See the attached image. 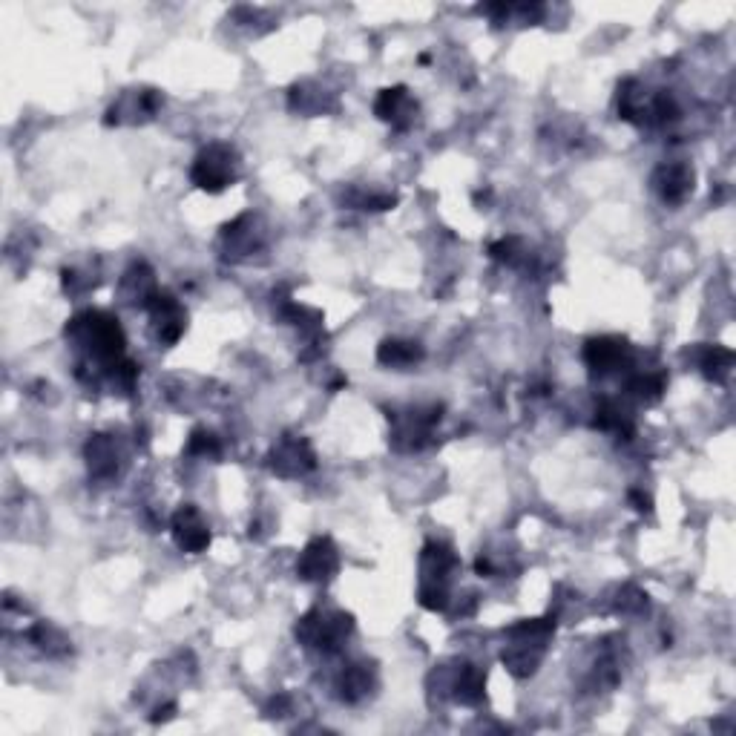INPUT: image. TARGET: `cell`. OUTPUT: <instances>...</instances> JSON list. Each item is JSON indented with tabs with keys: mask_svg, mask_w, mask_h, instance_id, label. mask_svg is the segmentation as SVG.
Returning a JSON list of instances; mask_svg holds the SVG:
<instances>
[{
	"mask_svg": "<svg viewBox=\"0 0 736 736\" xmlns=\"http://www.w3.org/2000/svg\"><path fill=\"white\" fill-rule=\"evenodd\" d=\"M377 360L391 368H409L423 360V348L412 340H386L377 348Z\"/></svg>",
	"mask_w": 736,
	"mask_h": 736,
	"instance_id": "obj_22",
	"label": "cell"
},
{
	"mask_svg": "<svg viewBox=\"0 0 736 736\" xmlns=\"http://www.w3.org/2000/svg\"><path fill=\"white\" fill-rule=\"evenodd\" d=\"M489 251H492V256H495L498 262H504V265H521V262L527 259V248H524V242H521V239H515V236L495 242Z\"/></svg>",
	"mask_w": 736,
	"mask_h": 736,
	"instance_id": "obj_27",
	"label": "cell"
},
{
	"mask_svg": "<svg viewBox=\"0 0 736 736\" xmlns=\"http://www.w3.org/2000/svg\"><path fill=\"white\" fill-rule=\"evenodd\" d=\"M147 311H150V322H153L156 340L161 345L179 343V337H182L184 328H187V314H184V308L179 305V299L159 291L153 297V302L147 305Z\"/></svg>",
	"mask_w": 736,
	"mask_h": 736,
	"instance_id": "obj_9",
	"label": "cell"
},
{
	"mask_svg": "<svg viewBox=\"0 0 736 736\" xmlns=\"http://www.w3.org/2000/svg\"><path fill=\"white\" fill-rule=\"evenodd\" d=\"M26 639L35 644L44 656H52V659H61V656H67L69 650H72L67 636H64L55 624H49V621L32 624L29 633H26Z\"/></svg>",
	"mask_w": 736,
	"mask_h": 736,
	"instance_id": "obj_21",
	"label": "cell"
},
{
	"mask_svg": "<svg viewBox=\"0 0 736 736\" xmlns=\"http://www.w3.org/2000/svg\"><path fill=\"white\" fill-rule=\"evenodd\" d=\"M630 501L636 504V509H639V512H650V498H647V495H642V492H636V489H633V492H630Z\"/></svg>",
	"mask_w": 736,
	"mask_h": 736,
	"instance_id": "obj_30",
	"label": "cell"
},
{
	"mask_svg": "<svg viewBox=\"0 0 736 736\" xmlns=\"http://www.w3.org/2000/svg\"><path fill=\"white\" fill-rule=\"evenodd\" d=\"M222 239L228 242V251L233 256H245V253H253L259 251L262 245H265V239H262V233L256 230V219H253L251 213H245V216H239L236 222H230L222 228Z\"/></svg>",
	"mask_w": 736,
	"mask_h": 736,
	"instance_id": "obj_18",
	"label": "cell"
},
{
	"mask_svg": "<svg viewBox=\"0 0 736 736\" xmlns=\"http://www.w3.org/2000/svg\"><path fill=\"white\" fill-rule=\"evenodd\" d=\"M340 570V552L334 547L331 538H314L308 541V547L302 550L297 561V575L302 581L311 584H322Z\"/></svg>",
	"mask_w": 736,
	"mask_h": 736,
	"instance_id": "obj_8",
	"label": "cell"
},
{
	"mask_svg": "<svg viewBox=\"0 0 736 736\" xmlns=\"http://www.w3.org/2000/svg\"><path fill=\"white\" fill-rule=\"evenodd\" d=\"M156 294H159L156 276H153V271H150L144 262L133 265V268L124 274V279H121V297L127 299L130 305H136V308H147Z\"/></svg>",
	"mask_w": 736,
	"mask_h": 736,
	"instance_id": "obj_16",
	"label": "cell"
},
{
	"mask_svg": "<svg viewBox=\"0 0 736 736\" xmlns=\"http://www.w3.org/2000/svg\"><path fill=\"white\" fill-rule=\"evenodd\" d=\"M458 555L446 544H426L420 552V584H432V587H449V578L458 570Z\"/></svg>",
	"mask_w": 736,
	"mask_h": 736,
	"instance_id": "obj_12",
	"label": "cell"
},
{
	"mask_svg": "<svg viewBox=\"0 0 736 736\" xmlns=\"http://www.w3.org/2000/svg\"><path fill=\"white\" fill-rule=\"evenodd\" d=\"M616 610L619 613H642L647 610V596H644L642 590H636V587H621L619 590V601H616Z\"/></svg>",
	"mask_w": 736,
	"mask_h": 736,
	"instance_id": "obj_28",
	"label": "cell"
},
{
	"mask_svg": "<svg viewBox=\"0 0 736 736\" xmlns=\"http://www.w3.org/2000/svg\"><path fill=\"white\" fill-rule=\"evenodd\" d=\"M268 466L279 478H302L317 469V455L305 437L285 435L268 455Z\"/></svg>",
	"mask_w": 736,
	"mask_h": 736,
	"instance_id": "obj_5",
	"label": "cell"
},
{
	"mask_svg": "<svg viewBox=\"0 0 736 736\" xmlns=\"http://www.w3.org/2000/svg\"><path fill=\"white\" fill-rule=\"evenodd\" d=\"M187 455H196V458H219L222 455V446L216 435H210L205 429H196L190 440H187Z\"/></svg>",
	"mask_w": 736,
	"mask_h": 736,
	"instance_id": "obj_26",
	"label": "cell"
},
{
	"mask_svg": "<svg viewBox=\"0 0 736 736\" xmlns=\"http://www.w3.org/2000/svg\"><path fill=\"white\" fill-rule=\"evenodd\" d=\"M653 190L667 205H682L688 196H693V170L682 161H667L653 173Z\"/></svg>",
	"mask_w": 736,
	"mask_h": 736,
	"instance_id": "obj_11",
	"label": "cell"
},
{
	"mask_svg": "<svg viewBox=\"0 0 736 736\" xmlns=\"http://www.w3.org/2000/svg\"><path fill=\"white\" fill-rule=\"evenodd\" d=\"M624 389L630 391L633 397H639L644 403L650 400H659L662 391H665V377L662 374H653V371H636L627 377V386Z\"/></svg>",
	"mask_w": 736,
	"mask_h": 736,
	"instance_id": "obj_25",
	"label": "cell"
},
{
	"mask_svg": "<svg viewBox=\"0 0 736 736\" xmlns=\"http://www.w3.org/2000/svg\"><path fill=\"white\" fill-rule=\"evenodd\" d=\"M328 98H331V92L320 90L317 84H297L288 95V104H291L294 113L322 115L337 107V104H328Z\"/></svg>",
	"mask_w": 736,
	"mask_h": 736,
	"instance_id": "obj_20",
	"label": "cell"
},
{
	"mask_svg": "<svg viewBox=\"0 0 736 736\" xmlns=\"http://www.w3.org/2000/svg\"><path fill=\"white\" fill-rule=\"evenodd\" d=\"M351 630H354V619L348 613L314 607L311 613H305L297 621L294 633H297V639L305 647H314V650H322V653H334L351 636Z\"/></svg>",
	"mask_w": 736,
	"mask_h": 736,
	"instance_id": "obj_3",
	"label": "cell"
},
{
	"mask_svg": "<svg viewBox=\"0 0 736 736\" xmlns=\"http://www.w3.org/2000/svg\"><path fill=\"white\" fill-rule=\"evenodd\" d=\"M87 466H90L92 478L98 481H110L118 475V446L110 435H92L87 449Z\"/></svg>",
	"mask_w": 736,
	"mask_h": 736,
	"instance_id": "obj_14",
	"label": "cell"
},
{
	"mask_svg": "<svg viewBox=\"0 0 736 736\" xmlns=\"http://www.w3.org/2000/svg\"><path fill=\"white\" fill-rule=\"evenodd\" d=\"M64 334L67 340L87 351L90 363L95 360V368H101V374L124 357V345H127L124 328L107 311H84L72 317Z\"/></svg>",
	"mask_w": 736,
	"mask_h": 736,
	"instance_id": "obj_1",
	"label": "cell"
},
{
	"mask_svg": "<svg viewBox=\"0 0 736 736\" xmlns=\"http://www.w3.org/2000/svg\"><path fill=\"white\" fill-rule=\"evenodd\" d=\"M584 363L593 377H607L621 368H630V345L621 337H593L584 345Z\"/></svg>",
	"mask_w": 736,
	"mask_h": 736,
	"instance_id": "obj_7",
	"label": "cell"
},
{
	"mask_svg": "<svg viewBox=\"0 0 736 736\" xmlns=\"http://www.w3.org/2000/svg\"><path fill=\"white\" fill-rule=\"evenodd\" d=\"M374 685H377V673H374V667L368 665V662H354V665H348L343 673H340V679H337L340 699L348 702V705L363 702L368 693L374 690Z\"/></svg>",
	"mask_w": 736,
	"mask_h": 736,
	"instance_id": "obj_15",
	"label": "cell"
},
{
	"mask_svg": "<svg viewBox=\"0 0 736 736\" xmlns=\"http://www.w3.org/2000/svg\"><path fill=\"white\" fill-rule=\"evenodd\" d=\"M161 98L159 92L153 90H136L127 92L118 104L110 107V113L104 118V124H121L124 121V113H130V121H138V118H150V115L159 110Z\"/></svg>",
	"mask_w": 736,
	"mask_h": 736,
	"instance_id": "obj_17",
	"label": "cell"
},
{
	"mask_svg": "<svg viewBox=\"0 0 736 736\" xmlns=\"http://www.w3.org/2000/svg\"><path fill=\"white\" fill-rule=\"evenodd\" d=\"M483 688H486V673L478 665H458L452 679V699L460 705H481Z\"/></svg>",
	"mask_w": 736,
	"mask_h": 736,
	"instance_id": "obj_19",
	"label": "cell"
},
{
	"mask_svg": "<svg viewBox=\"0 0 736 736\" xmlns=\"http://www.w3.org/2000/svg\"><path fill=\"white\" fill-rule=\"evenodd\" d=\"M555 633V619H527L506 630L501 662L515 679H529L547 656V642Z\"/></svg>",
	"mask_w": 736,
	"mask_h": 736,
	"instance_id": "obj_2",
	"label": "cell"
},
{
	"mask_svg": "<svg viewBox=\"0 0 736 736\" xmlns=\"http://www.w3.org/2000/svg\"><path fill=\"white\" fill-rule=\"evenodd\" d=\"M391 417V414H389ZM394 420V432H391V443L400 449V452H414V449H423L429 443L432 435V426L440 420V406L432 409H412L406 412V417H391Z\"/></svg>",
	"mask_w": 736,
	"mask_h": 736,
	"instance_id": "obj_6",
	"label": "cell"
},
{
	"mask_svg": "<svg viewBox=\"0 0 736 736\" xmlns=\"http://www.w3.org/2000/svg\"><path fill=\"white\" fill-rule=\"evenodd\" d=\"M236 176H239V153L222 141L207 144L190 167L193 184L207 193H222L225 187L236 182Z\"/></svg>",
	"mask_w": 736,
	"mask_h": 736,
	"instance_id": "obj_4",
	"label": "cell"
},
{
	"mask_svg": "<svg viewBox=\"0 0 736 736\" xmlns=\"http://www.w3.org/2000/svg\"><path fill=\"white\" fill-rule=\"evenodd\" d=\"M731 366H734V354L722 345H708L699 357V368L702 374L713 380V383H722L728 374H731Z\"/></svg>",
	"mask_w": 736,
	"mask_h": 736,
	"instance_id": "obj_24",
	"label": "cell"
},
{
	"mask_svg": "<svg viewBox=\"0 0 736 736\" xmlns=\"http://www.w3.org/2000/svg\"><path fill=\"white\" fill-rule=\"evenodd\" d=\"M593 426L601 429V432H616V435L630 437L633 435V420L630 414L621 409L616 400H604L596 409V417H593Z\"/></svg>",
	"mask_w": 736,
	"mask_h": 736,
	"instance_id": "obj_23",
	"label": "cell"
},
{
	"mask_svg": "<svg viewBox=\"0 0 736 736\" xmlns=\"http://www.w3.org/2000/svg\"><path fill=\"white\" fill-rule=\"evenodd\" d=\"M291 708V696H285V693H279L271 699V705H268V716H285V711Z\"/></svg>",
	"mask_w": 736,
	"mask_h": 736,
	"instance_id": "obj_29",
	"label": "cell"
},
{
	"mask_svg": "<svg viewBox=\"0 0 736 736\" xmlns=\"http://www.w3.org/2000/svg\"><path fill=\"white\" fill-rule=\"evenodd\" d=\"M374 113L380 121H386L397 130H406L414 121V113H417V104L412 101V95L406 87H389L377 95L374 101Z\"/></svg>",
	"mask_w": 736,
	"mask_h": 736,
	"instance_id": "obj_13",
	"label": "cell"
},
{
	"mask_svg": "<svg viewBox=\"0 0 736 736\" xmlns=\"http://www.w3.org/2000/svg\"><path fill=\"white\" fill-rule=\"evenodd\" d=\"M170 532H173V541L179 544V550L184 552H205L210 547V527L205 524V518L199 515V509L193 504H184L173 521H170Z\"/></svg>",
	"mask_w": 736,
	"mask_h": 736,
	"instance_id": "obj_10",
	"label": "cell"
}]
</instances>
